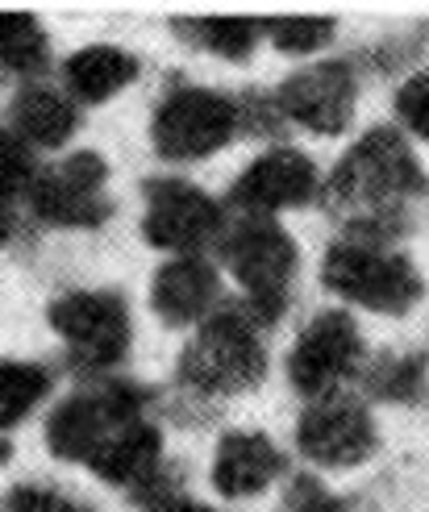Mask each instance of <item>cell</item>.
Listing matches in <instances>:
<instances>
[{
    "instance_id": "cell-1",
    "label": "cell",
    "mask_w": 429,
    "mask_h": 512,
    "mask_svg": "<svg viewBox=\"0 0 429 512\" xmlns=\"http://www.w3.org/2000/svg\"><path fill=\"white\" fill-rule=\"evenodd\" d=\"M317 200L346 217L342 238L396 246L413 229L417 204L429 200V175L400 125H371L321 179Z\"/></svg>"
},
{
    "instance_id": "cell-2",
    "label": "cell",
    "mask_w": 429,
    "mask_h": 512,
    "mask_svg": "<svg viewBox=\"0 0 429 512\" xmlns=\"http://www.w3.org/2000/svg\"><path fill=\"white\" fill-rule=\"evenodd\" d=\"M267 379V342L263 325L246 313V304L221 309L196 325V334L175 358V383L192 400H225L259 388Z\"/></svg>"
},
{
    "instance_id": "cell-3",
    "label": "cell",
    "mask_w": 429,
    "mask_h": 512,
    "mask_svg": "<svg viewBox=\"0 0 429 512\" xmlns=\"http://www.w3.org/2000/svg\"><path fill=\"white\" fill-rule=\"evenodd\" d=\"M221 263L234 275L246 313L263 329L288 313L300 250L275 217H238L221 238Z\"/></svg>"
},
{
    "instance_id": "cell-4",
    "label": "cell",
    "mask_w": 429,
    "mask_h": 512,
    "mask_svg": "<svg viewBox=\"0 0 429 512\" xmlns=\"http://www.w3.org/2000/svg\"><path fill=\"white\" fill-rule=\"evenodd\" d=\"M150 404L155 392L138 379L125 375H109V379H92L80 392L63 396L46 417V450L59 458V463H92L113 433L130 421L150 417Z\"/></svg>"
},
{
    "instance_id": "cell-5",
    "label": "cell",
    "mask_w": 429,
    "mask_h": 512,
    "mask_svg": "<svg viewBox=\"0 0 429 512\" xmlns=\"http://www.w3.org/2000/svg\"><path fill=\"white\" fill-rule=\"evenodd\" d=\"M46 325L63 338L67 363L80 379H109L130 358V304L113 288H75L46 304Z\"/></svg>"
},
{
    "instance_id": "cell-6",
    "label": "cell",
    "mask_w": 429,
    "mask_h": 512,
    "mask_svg": "<svg viewBox=\"0 0 429 512\" xmlns=\"http://www.w3.org/2000/svg\"><path fill=\"white\" fill-rule=\"evenodd\" d=\"M321 284L338 300L367 313L405 317L425 296L421 271L400 246H367L355 238H334L321 259Z\"/></svg>"
},
{
    "instance_id": "cell-7",
    "label": "cell",
    "mask_w": 429,
    "mask_h": 512,
    "mask_svg": "<svg viewBox=\"0 0 429 512\" xmlns=\"http://www.w3.org/2000/svg\"><path fill=\"white\" fill-rule=\"evenodd\" d=\"M242 134L238 96L205 84H171L150 113V146L163 163H200Z\"/></svg>"
},
{
    "instance_id": "cell-8",
    "label": "cell",
    "mask_w": 429,
    "mask_h": 512,
    "mask_svg": "<svg viewBox=\"0 0 429 512\" xmlns=\"http://www.w3.org/2000/svg\"><path fill=\"white\" fill-rule=\"evenodd\" d=\"M146 213H142V238L163 250L167 259H184V254H209L221 246L230 213L225 204L213 200L200 184L180 175L146 179Z\"/></svg>"
},
{
    "instance_id": "cell-9",
    "label": "cell",
    "mask_w": 429,
    "mask_h": 512,
    "mask_svg": "<svg viewBox=\"0 0 429 512\" xmlns=\"http://www.w3.org/2000/svg\"><path fill=\"white\" fill-rule=\"evenodd\" d=\"M109 196V163L96 150H75V155L38 167L25 213L55 229H100L113 217Z\"/></svg>"
},
{
    "instance_id": "cell-10",
    "label": "cell",
    "mask_w": 429,
    "mask_h": 512,
    "mask_svg": "<svg viewBox=\"0 0 429 512\" xmlns=\"http://www.w3.org/2000/svg\"><path fill=\"white\" fill-rule=\"evenodd\" d=\"M363 363L367 358H363V338L355 317L346 309H325L296 334L284 358V371L296 396L321 400L342 392L350 379H359Z\"/></svg>"
},
{
    "instance_id": "cell-11",
    "label": "cell",
    "mask_w": 429,
    "mask_h": 512,
    "mask_svg": "<svg viewBox=\"0 0 429 512\" xmlns=\"http://www.w3.org/2000/svg\"><path fill=\"white\" fill-rule=\"evenodd\" d=\"M296 450L313 467L350 471L380 450V425H375L363 396L334 392L305 404L296 421Z\"/></svg>"
},
{
    "instance_id": "cell-12",
    "label": "cell",
    "mask_w": 429,
    "mask_h": 512,
    "mask_svg": "<svg viewBox=\"0 0 429 512\" xmlns=\"http://www.w3.org/2000/svg\"><path fill=\"white\" fill-rule=\"evenodd\" d=\"M275 109L288 125H300L309 134L338 138L359 105V63L355 59H321L292 71L288 80L271 92Z\"/></svg>"
},
{
    "instance_id": "cell-13",
    "label": "cell",
    "mask_w": 429,
    "mask_h": 512,
    "mask_svg": "<svg viewBox=\"0 0 429 512\" xmlns=\"http://www.w3.org/2000/svg\"><path fill=\"white\" fill-rule=\"evenodd\" d=\"M321 196L317 163L296 146H267L259 159H250L246 171L225 192V213L238 217H280L288 209H305Z\"/></svg>"
},
{
    "instance_id": "cell-14",
    "label": "cell",
    "mask_w": 429,
    "mask_h": 512,
    "mask_svg": "<svg viewBox=\"0 0 429 512\" xmlns=\"http://www.w3.org/2000/svg\"><path fill=\"white\" fill-rule=\"evenodd\" d=\"M88 471L100 483H113L121 492H134L138 500H150L167 488H180V479L167 475V446H163V429L142 417L121 425L113 438L100 446V454L88 463Z\"/></svg>"
},
{
    "instance_id": "cell-15",
    "label": "cell",
    "mask_w": 429,
    "mask_h": 512,
    "mask_svg": "<svg viewBox=\"0 0 429 512\" xmlns=\"http://www.w3.org/2000/svg\"><path fill=\"white\" fill-rule=\"evenodd\" d=\"M150 309L171 329L205 325L221 309V271L209 263V254L159 263L150 275Z\"/></svg>"
},
{
    "instance_id": "cell-16",
    "label": "cell",
    "mask_w": 429,
    "mask_h": 512,
    "mask_svg": "<svg viewBox=\"0 0 429 512\" xmlns=\"http://www.w3.org/2000/svg\"><path fill=\"white\" fill-rule=\"evenodd\" d=\"M284 471H288V458L275 446V438H267L259 429H230L217 438L209 483L221 500H250L267 492Z\"/></svg>"
},
{
    "instance_id": "cell-17",
    "label": "cell",
    "mask_w": 429,
    "mask_h": 512,
    "mask_svg": "<svg viewBox=\"0 0 429 512\" xmlns=\"http://www.w3.org/2000/svg\"><path fill=\"white\" fill-rule=\"evenodd\" d=\"M138 75H142L138 55H130V50H121V46H109V42H92L63 59L59 88L84 109V105H105V100L121 96Z\"/></svg>"
},
{
    "instance_id": "cell-18",
    "label": "cell",
    "mask_w": 429,
    "mask_h": 512,
    "mask_svg": "<svg viewBox=\"0 0 429 512\" xmlns=\"http://www.w3.org/2000/svg\"><path fill=\"white\" fill-rule=\"evenodd\" d=\"M9 130L34 150H59L80 130V105L55 84H25L9 105Z\"/></svg>"
},
{
    "instance_id": "cell-19",
    "label": "cell",
    "mask_w": 429,
    "mask_h": 512,
    "mask_svg": "<svg viewBox=\"0 0 429 512\" xmlns=\"http://www.w3.org/2000/svg\"><path fill=\"white\" fill-rule=\"evenodd\" d=\"M359 383H363L367 400L429 408V346L367 358L359 371Z\"/></svg>"
},
{
    "instance_id": "cell-20",
    "label": "cell",
    "mask_w": 429,
    "mask_h": 512,
    "mask_svg": "<svg viewBox=\"0 0 429 512\" xmlns=\"http://www.w3.org/2000/svg\"><path fill=\"white\" fill-rule=\"evenodd\" d=\"M171 30L188 46L209 50L225 63H242L263 42V21L255 17H175Z\"/></svg>"
},
{
    "instance_id": "cell-21",
    "label": "cell",
    "mask_w": 429,
    "mask_h": 512,
    "mask_svg": "<svg viewBox=\"0 0 429 512\" xmlns=\"http://www.w3.org/2000/svg\"><path fill=\"white\" fill-rule=\"evenodd\" d=\"M50 388H55L50 367L25 363V358H0V433L30 421L34 408L46 404Z\"/></svg>"
},
{
    "instance_id": "cell-22",
    "label": "cell",
    "mask_w": 429,
    "mask_h": 512,
    "mask_svg": "<svg viewBox=\"0 0 429 512\" xmlns=\"http://www.w3.org/2000/svg\"><path fill=\"white\" fill-rule=\"evenodd\" d=\"M50 67V38L34 13H0V71L17 80H38Z\"/></svg>"
},
{
    "instance_id": "cell-23",
    "label": "cell",
    "mask_w": 429,
    "mask_h": 512,
    "mask_svg": "<svg viewBox=\"0 0 429 512\" xmlns=\"http://www.w3.org/2000/svg\"><path fill=\"white\" fill-rule=\"evenodd\" d=\"M334 34H338L334 17H267L263 21V38L280 55H292V59L317 55V50L334 42Z\"/></svg>"
},
{
    "instance_id": "cell-24",
    "label": "cell",
    "mask_w": 429,
    "mask_h": 512,
    "mask_svg": "<svg viewBox=\"0 0 429 512\" xmlns=\"http://www.w3.org/2000/svg\"><path fill=\"white\" fill-rule=\"evenodd\" d=\"M34 175H38L34 150L25 146L9 130V125H0V200H5V204H21V209H25V196H30Z\"/></svg>"
},
{
    "instance_id": "cell-25",
    "label": "cell",
    "mask_w": 429,
    "mask_h": 512,
    "mask_svg": "<svg viewBox=\"0 0 429 512\" xmlns=\"http://www.w3.org/2000/svg\"><path fill=\"white\" fill-rule=\"evenodd\" d=\"M0 512H96V508L50 488V483H17L5 496V504H0Z\"/></svg>"
},
{
    "instance_id": "cell-26",
    "label": "cell",
    "mask_w": 429,
    "mask_h": 512,
    "mask_svg": "<svg viewBox=\"0 0 429 512\" xmlns=\"http://www.w3.org/2000/svg\"><path fill=\"white\" fill-rule=\"evenodd\" d=\"M396 121L400 130L429 142V71H413L396 92Z\"/></svg>"
},
{
    "instance_id": "cell-27",
    "label": "cell",
    "mask_w": 429,
    "mask_h": 512,
    "mask_svg": "<svg viewBox=\"0 0 429 512\" xmlns=\"http://www.w3.org/2000/svg\"><path fill=\"white\" fill-rule=\"evenodd\" d=\"M280 512H350V504L342 496H334L317 475L300 471L288 479L284 488V508Z\"/></svg>"
},
{
    "instance_id": "cell-28",
    "label": "cell",
    "mask_w": 429,
    "mask_h": 512,
    "mask_svg": "<svg viewBox=\"0 0 429 512\" xmlns=\"http://www.w3.org/2000/svg\"><path fill=\"white\" fill-rule=\"evenodd\" d=\"M142 512H221L217 504H200L196 496H188L184 488H167L159 496L142 500Z\"/></svg>"
},
{
    "instance_id": "cell-29",
    "label": "cell",
    "mask_w": 429,
    "mask_h": 512,
    "mask_svg": "<svg viewBox=\"0 0 429 512\" xmlns=\"http://www.w3.org/2000/svg\"><path fill=\"white\" fill-rule=\"evenodd\" d=\"M17 234H21V204L0 200V246H13Z\"/></svg>"
},
{
    "instance_id": "cell-30",
    "label": "cell",
    "mask_w": 429,
    "mask_h": 512,
    "mask_svg": "<svg viewBox=\"0 0 429 512\" xmlns=\"http://www.w3.org/2000/svg\"><path fill=\"white\" fill-rule=\"evenodd\" d=\"M9 454H13V446H9V438H5V433H0V467L9 463Z\"/></svg>"
}]
</instances>
